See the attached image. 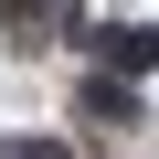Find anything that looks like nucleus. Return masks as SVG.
<instances>
[{
  "mask_svg": "<svg viewBox=\"0 0 159 159\" xmlns=\"http://www.w3.org/2000/svg\"><path fill=\"white\" fill-rule=\"evenodd\" d=\"M43 159H53V148H43Z\"/></svg>",
  "mask_w": 159,
  "mask_h": 159,
  "instance_id": "nucleus-1",
  "label": "nucleus"
}]
</instances>
